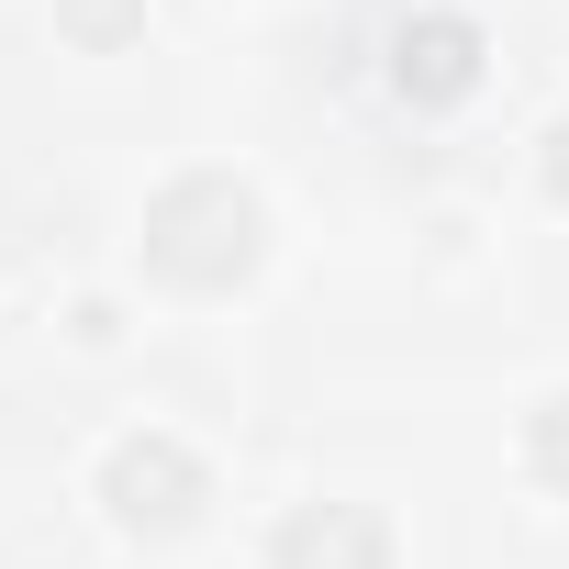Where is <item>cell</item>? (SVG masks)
<instances>
[{"label":"cell","instance_id":"obj_2","mask_svg":"<svg viewBox=\"0 0 569 569\" xmlns=\"http://www.w3.org/2000/svg\"><path fill=\"white\" fill-rule=\"evenodd\" d=\"M101 502H112V525H134V536H179L201 502H212V480H201V458L179 447V436H123L112 458H101Z\"/></svg>","mask_w":569,"mask_h":569},{"label":"cell","instance_id":"obj_4","mask_svg":"<svg viewBox=\"0 0 569 569\" xmlns=\"http://www.w3.org/2000/svg\"><path fill=\"white\" fill-rule=\"evenodd\" d=\"M268 569H391V525L369 502H302V513H279Z\"/></svg>","mask_w":569,"mask_h":569},{"label":"cell","instance_id":"obj_5","mask_svg":"<svg viewBox=\"0 0 569 569\" xmlns=\"http://www.w3.org/2000/svg\"><path fill=\"white\" fill-rule=\"evenodd\" d=\"M57 23H68L79 46H134V34H146V0H57Z\"/></svg>","mask_w":569,"mask_h":569},{"label":"cell","instance_id":"obj_7","mask_svg":"<svg viewBox=\"0 0 569 569\" xmlns=\"http://www.w3.org/2000/svg\"><path fill=\"white\" fill-rule=\"evenodd\" d=\"M547 190L569 201V112H558V134H547Z\"/></svg>","mask_w":569,"mask_h":569},{"label":"cell","instance_id":"obj_1","mask_svg":"<svg viewBox=\"0 0 569 569\" xmlns=\"http://www.w3.org/2000/svg\"><path fill=\"white\" fill-rule=\"evenodd\" d=\"M257 246H268V212L223 168H190V179H168L146 201V257L179 279V291H234V279L257 268Z\"/></svg>","mask_w":569,"mask_h":569},{"label":"cell","instance_id":"obj_3","mask_svg":"<svg viewBox=\"0 0 569 569\" xmlns=\"http://www.w3.org/2000/svg\"><path fill=\"white\" fill-rule=\"evenodd\" d=\"M480 23L469 12H413L402 34H391V90L413 101V112H458L469 90H480Z\"/></svg>","mask_w":569,"mask_h":569},{"label":"cell","instance_id":"obj_6","mask_svg":"<svg viewBox=\"0 0 569 569\" xmlns=\"http://www.w3.org/2000/svg\"><path fill=\"white\" fill-rule=\"evenodd\" d=\"M525 469H536V480H558V491H569V391H558V402H536V413H525Z\"/></svg>","mask_w":569,"mask_h":569}]
</instances>
